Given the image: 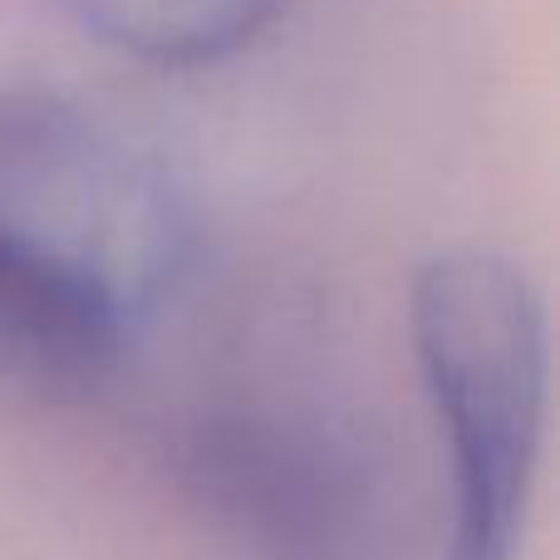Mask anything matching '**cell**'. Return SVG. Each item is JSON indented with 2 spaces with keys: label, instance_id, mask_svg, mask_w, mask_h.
<instances>
[{
  "label": "cell",
  "instance_id": "6da1fadb",
  "mask_svg": "<svg viewBox=\"0 0 560 560\" xmlns=\"http://www.w3.org/2000/svg\"><path fill=\"white\" fill-rule=\"evenodd\" d=\"M187 212L84 108L0 94V369L94 378L173 295Z\"/></svg>",
  "mask_w": 560,
  "mask_h": 560
},
{
  "label": "cell",
  "instance_id": "7a4b0ae2",
  "mask_svg": "<svg viewBox=\"0 0 560 560\" xmlns=\"http://www.w3.org/2000/svg\"><path fill=\"white\" fill-rule=\"evenodd\" d=\"M413 349L453 467L438 560H516L551 374L532 276L487 246L433 256L413 285Z\"/></svg>",
  "mask_w": 560,
  "mask_h": 560
},
{
  "label": "cell",
  "instance_id": "3957f363",
  "mask_svg": "<svg viewBox=\"0 0 560 560\" xmlns=\"http://www.w3.org/2000/svg\"><path fill=\"white\" fill-rule=\"evenodd\" d=\"M285 0H69L79 25L148 65H212L252 45Z\"/></svg>",
  "mask_w": 560,
  "mask_h": 560
}]
</instances>
